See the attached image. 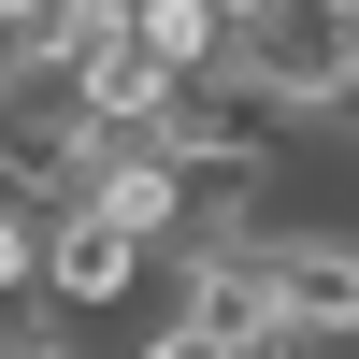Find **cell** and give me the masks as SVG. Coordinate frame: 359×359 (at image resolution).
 <instances>
[{
    "mask_svg": "<svg viewBox=\"0 0 359 359\" xmlns=\"http://www.w3.org/2000/svg\"><path fill=\"white\" fill-rule=\"evenodd\" d=\"M0 345H15V316H0Z\"/></svg>",
    "mask_w": 359,
    "mask_h": 359,
    "instance_id": "30bf717a",
    "label": "cell"
},
{
    "mask_svg": "<svg viewBox=\"0 0 359 359\" xmlns=\"http://www.w3.org/2000/svg\"><path fill=\"white\" fill-rule=\"evenodd\" d=\"M216 15H230V29H245V15H273V0H216Z\"/></svg>",
    "mask_w": 359,
    "mask_h": 359,
    "instance_id": "ba28073f",
    "label": "cell"
},
{
    "mask_svg": "<svg viewBox=\"0 0 359 359\" xmlns=\"http://www.w3.org/2000/svg\"><path fill=\"white\" fill-rule=\"evenodd\" d=\"M245 259H259V287H273L287 345H359V230L345 216H259Z\"/></svg>",
    "mask_w": 359,
    "mask_h": 359,
    "instance_id": "6da1fadb",
    "label": "cell"
},
{
    "mask_svg": "<svg viewBox=\"0 0 359 359\" xmlns=\"http://www.w3.org/2000/svg\"><path fill=\"white\" fill-rule=\"evenodd\" d=\"M29 287H43V216H29V201H0V316H15Z\"/></svg>",
    "mask_w": 359,
    "mask_h": 359,
    "instance_id": "5b68a950",
    "label": "cell"
},
{
    "mask_svg": "<svg viewBox=\"0 0 359 359\" xmlns=\"http://www.w3.org/2000/svg\"><path fill=\"white\" fill-rule=\"evenodd\" d=\"M144 359H245V345H216V331H187V316H158V331H144Z\"/></svg>",
    "mask_w": 359,
    "mask_h": 359,
    "instance_id": "8992f818",
    "label": "cell"
},
{
    "mask_svg": "<svg viewBox=\"0 0 359 359\" xmlns=\"http://www.w3.org/2000/svg\"><path fill=\"white\" fill-rule=\"evenodd\" d=\"M130 43L187 86V72H216V57H230V15H216V0H130Z\"/></svg>",
    "mask_w": 359,
    "mask_h": 359,
    "instance_id": "277c9868",
    "label": "cell"
},
{
    "mask_svg": "<svg viewBox=\"0 0 359 359\" xmlns=\"http://www.w3.org/2000/svg\"><path fill=\"white\" fill-rule=\"evenodd\" d=\"M331 15H345V57H359V0H331Z\"/></svg>",
    "mask_w": 359,
    "mask_h": 359,
    "instance_id": "9c48e42d",
    "label": "cell"
},
{
    "mask_svg": "<svg viewBox=\"0 0 359 359\" xmlns=\"http://www.w3.org/2000/svg\"><path fill=\"white\" fill-rule=\"evenodd\" d=\"M144 287H158V245H130V230H101V216H43V287H29V302L115 316V302H144Z\"/></svg>",
    "mask_w": 359,
    "mask_h": 359,
    "instance_id": "3957f363",
    "label": "cell"
},
{
    "mask_svg": "<svg viewBox=\"0 0 359 359\" xmlns=\"http://www.w3.org/2000/svg\"><path fill=\"white\" fill-rule=\"evenodd\" d=\"M230 72H245L259 101H287V115H345L359 101V57H345V15H331V0L245 15V29H230Z\"/></svg>",
    "mask_w": 359,
    "mask_h": 359,
    "instance_id": "7a4b0ae2",
    "label": "cell"
},
{
    "mask_svg": "<svg viewBox=\"0 0 359 359\" xmlns=\"http://www.w3.org/2000/svg\"><path fill=\"white\" fill-rule=\"evenodd\" d=\"M0 359H72V345H57V331H15V345H0Z\"/></svg>",
    "mask_w": 359,
    "mask_h": 359,
    "instance_id": "52a82bcc",
    "label": "cell"
}]
</instances>
